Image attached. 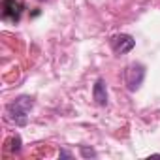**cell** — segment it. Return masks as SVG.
<instances>
[{
	"instance_id": "cell-3",
	"label": "cell",
	"mask_w": 160,
	"mask_h": 160,
	"mask_svg": "<svg viewBox=\"0 0 160 160\" xmlns=\"http://www.w3.org/2000/svg\"><path fill=\"white\" fill-rule=\"evenodd\" d=\"M2 19L4 21H10V23H17L21 19V13H23V4L19 0H4L2 4Z\"/></svg>"
},
{
	"instance_id": "cell-2",
	"label": "cell",
	"mask_w": 160,
	"mask_h": 160,
	"mask_svg": "<svg viewBox=\"0 0 160 160\" xmlns=\"http://www.w3.org/2000/svg\"><path fill=\"white\" fill-rule=\"evenodd\" d=\"M145 79V66L139 64V62H132L126 66L124 70V83H126V89L128 91H138Z\"/></svg>"
},
{
	"instance_id": "cell-4",
	"label": "cell",
	"mask_w": 160,
	"mask_h": 160,
	"mask_svg": "<svg viewBox=\"0 0 160 160\" xmlns=\"http://www.w3.org/2000/svg\"><path fill=\"white\" fill-rule=\"evenodd\" d=\"M136 45V40L130 36V34H117L111 38V49L117 53V55H124V53H130Z\"/></svg>"
},
{
	"instance_id": "cell-5",
	"label": "cell",
	"mask_w": 160,
	"mask_h": 160,
	"mask_svg": "<svg viewBox=\"0 0 160 160\" xmlns=\"http://www.w3.org/2000/svg\"><path fill=\"white\" fill-rule=\"evenodd\" d=\"M92 96H94V102L98 106H106L108 104V87H106L104 79H96V83L92 87Z\"/></svg>"
},
{
	"instance_id": "cell-7",
	"label": "cell",
	"mask_w": 160,
	"mask_h": 160,
	"mask_svg": "<svg viewBox=\"0 0 160 160\" xmlns=\"http://www.w3.org/2000/svg\"><path fill=\"white\" fill-rule=\"evenodd\" d=\"M81 156L91 158V156H96V152H94L92 149H89V147H81Z\"/></svg>"
},
{
	"instance_id": "cell-6",
	"label": "cell",
	"mask_w": 160,
	"mask_h": 160,
	"mask_svg": "<svg viewBox=\"0 0 160 160\" xmlns=\"http://www.w3.org/2000/svg\"><path fill=\"white\" fill-rule=\"evenodd\" d=\"M12 151H13V152H19V151H21V138H19V136H15V138L12 139Z\"/></svg>"
},
{
	"instance_id": "cell-1",
	"label": "cell",
	"mask_w": 160,
	"mask_h": 160,
	"mask_svg": "<svg viewBox=\"0 0 160 160\" xmlns=\"http://www.w3.org/2000/svg\"><path fill=\"white\" fill-rule=\"evenodd\" d=\"M34 102L30 96H21L17 98L15 102H12L8 108H6V113H8V119L12 122H15L17 126H25L27 124V119H28V111L32 109Z\"/></svg>"
}]
</instances>
